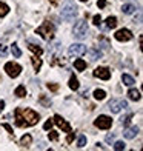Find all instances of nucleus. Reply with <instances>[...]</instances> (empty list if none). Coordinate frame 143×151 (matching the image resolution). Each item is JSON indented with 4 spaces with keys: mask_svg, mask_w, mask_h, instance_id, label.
Segmentation results:
<instances>
[{
    "mask_svg": "<svg viewBox=\"0 0 143 151\" xmlns=\"http://www.w3.org/2000/svg\"><path fill=\"white\" fill-rule=\"evenodd\" d=\"M60 16H62V19L65 20H74L77 16V6L74 5V2H66L65 6L62 8V12H60Z\"/></svg>",
    "mask_w": 143,
    "mask_h": 151,
    "instance_id": "3",
    "label": "nucleus"
},
{
    "mask_svg": "<svg viewBox=\"0 0 143 151\" xmlns=\"http://www.w3.org/2000/svg\"><path fill=\"white\" fill-rule=\"evenodd\" d=\"M85 145H86V136L80 134V136H79V140H77V147H79V148H83Z\"/></svg>",
    "mask_w": 143,
    "mask_h": 151,
    "instance_id": "27",
    "label": "nucleus"
},
{
    "mask_svg": "<svg viewBox=\"0 0 143 151\" xmlns=\"http://www.w3.org/2000/svg\"><path fill=\"white\" fill-rule=\"evenodd\" d=\"M122 12H125V14H132V12H135V5L134 3H123Z\"/></svg>",
    "mask_w": 143,
    "mask_h": 151,
    "instance_id": "14",
    "label": "nucleus"
},
{
    "mask_svg": "<svg viewBox=\"0 0 143 151\" xmlns=\"http://www.w3.org/2000/svg\"><path fill=\"white\" fill-rule=\"evenodd\" d=\"M92 22H94V25H97V26H99V25L102 23V17H100V14H99V16H94Z\"/></svg>",
    "mask_w": 143,
    "mask_h": 151,
    "instance_id": "33",
    "label": "nucleus"
},
{
    "mask_svg": "<svg viewBox=\"0 0 143 151\" xmlns=\"http://www.w3.org/2000/svg\"><path fill=\"white\" fill-rule=\"evenodd\" d=\"M3 128H5V129H6V131H8V133H11V134H12V128H11V127L8 125V123H3Z\"/></svg>",
    "mask_w": 143,
    "mask_h": 151,
    "instance_id": "39",
    "label": "nucleus"
},
{
    "mask_svg": "<svg viewBox=\"0 0 143 151\" xmlns=\"http://www.w3.org/2000/svg\"><path fill=\"white\" fill-rule=\"evenodd\" d=\"M128 97L131 100H140V91L139 90H129L128 91Z\"/></svg>",
    "mask_w": 143,
    "mask_h": 151,
    "instance_id": "19",
    "label": "nucleus"
},
{
    "mask_svg": "<svg viewBox=\"0 0 143 151\" xmlns=\"http://www.w3.org/2000/svg\"><path fill=\"white\" fill-rule=\"evenodd\" d=\"M114 36H115V39H117L119 42H129V40L132 39V32L129 29H126V28H123V29H119Z\"/></svg>",
    "mask_w": 143,
    "mask_h": 151,
    "instance_id": "10",
    "label": "nucleus"
},
{
    "mask_svg": "<svg viewBox=\"0 0 143 151\" xmlns=\"http://www.w3.org/2000/svg\"><path fill=\"white\" fill-rule=\"evenodd\" d=\"M80 2H88V0H80Z\"/></svg>",
    "mask_w": 143,
    "mask_h": 151,
    "instance_id": "42",
    "label": "nucleus"
},
{
    "mask_svg": "<svg viewBox=\"0 0 143 151\" xmlns=\"http://www.w3.org/2000/svg\"><path fill=\"white\" fill-rule=\"evenodd\" d=\"M5 71L6 74L9 76V77H17V76L20 74V71H22V66H20L19 63H16V62H8V63L5 65Z\"/></svg>",
    "mask_w": 143,
    "mask_h": 151,
    "instance_id": "8",
    "label": "nucleus"
},
{
    "mask_svg": "<svg viewBox=\"0 0 143 151\" xmlns=\"http://www.w3.org/2000/svg\"><path fill=\"white\" fill-rule=\"evenodd\" d=\"M85 52H86V46L83 43H72L69 46V50H68L69 57H80V56H83Z\"/></svg>",
    "mask_w": 143,
    "mask_h": 151,
    "instance_id": "5",
    "label": "nucleus"
},
{
    "mask_svg": "<svg viewBox=\"0 0 143 151\" xmlns=\"http://www.w3.org/2000/svg\"><path fill=\"white\" fill-rule=\"evenodd\" d=\"M49 2H51L52 5H59V0H49Z\"/></svg>",
    "mask_w": 143,
    "mask_h": 151,
    "instance_id": "41",
    "label": "nucleus"
},
{
    "mask_svg": "<svg viewBox=\"0 0 143 151\" xmlns=\"http://www.w3.org/2000/svg\"><path fill=\"white\" fill-rule=\"evenodd\" d=\"M52 123H54L52 120H46V122H45V125H43V128H45V129H51Z\"/></svg>",
    "mask_w": 143,
    "mask_h": 151,
    "instance_id": "34",
    "label": "nucleus"
},
{
    "mask_svg": "<svg viewBox=\"0 0 143 151\" xmlns=\"http://www.w3.org/2000/svg\"><path fill=\"white\" fill-rule=\"evenodd\" d=\"M52 122L56 123L59 128H62L65 133H69V131H71V125H69V123H68L60 114H56V116H54V120H52Z\"/></svg>",
    "mask_w": 143,
    "mask_h": 151,
    "instance_id": "9",
    "label": "nucleus"
},
{
    "mask_svg": "<svg viewBox=\"0 0 143 151\" xmlns=\"http://www.w3.org/2000/svg\"><path fill=\"white\" fill-rule=\"evenodd\" d=\"M74 66H76L77 71H83L86 68V62L82 60V59H77V60H74Z\"/></svg>",
    "mask_w": 143,
    "mask_h": 151,
    "instance_id": "18",
    "label": "nucleus"
},
{
    "mask_svg": "<svg viewBox=\"0 0 143 151\" xmlns=\"http://www.w3.org/2000/svg\"><path fill=\"white\" fill-rule=\"evenodd\" d=\"M108 108L111 109L112 113H120V109H125L128 108V102L123 100V99H112L109 100V104H108Z\"/></svg>",
    "mask_w": 143,
    "mask_h": 151,
    "instance_id": "7",
    "label": "nucleus"
},
{
    "mask_svg": "<svg viewBox=\"0 0 143 151\" xmlns=\"http://www.w3.org/2000/svg\"><path fill=\"white\" fill-rule=\"evenodd\" d=\"M40 104L42 105H45V106H49L52 102H51V99H46L45 96H42V97H40Z\"/></svg>",
    "mask_w": 143,
    "mask_h": 151,
    "instance_id": "28",
    "label": "nucleus"
},
{
    "mask_svg": "<svg viewBox=\"0 0 143 151\" xmlns=\"http://www.w3.org/2000/svg\"><path fill=\"white\" fill-rule=\"evenodd\" d=\"M114 150H117V151L125 150V143H123V142H115V143H114Z\"/></svg>",
    "mask_w": 143,
    "mask_h": 151,
    "instance_id": "30",
    "label": "nucleus"
},
{
    "mask_svg": "<svg viewBox=\"0 0 143 151\" xmlns=\"http://www.w3.org/2000/svg\"><path fill=\"white\" fill-rule=\"evenodd\" d=\"M36 32H37V34H39V36L42 37V39H45V40H51V39L54 37V32H56V28H54V25H52L51 22H48V20H45L43 25H42V26H39Z\"/></svg>",
    "mask_w": 143,
    "mask_h": 151,
    "instance_id": "2",
    "label": "nucleus"
},
{
    "mask_svg": "<svg viewBox=\"0 0 143 151\" xmlns=\"http://www.w3.org/2000/svg\"><path fill=\"white\" fill-rule=\"evenodd\" d=\"M11 51H12V56H14V57H20V56H22V51H20V48H19L17 43H12Z\"/></svg>",
    "mask_w": 143,
    "mask_h": 151,
    "instance_id": "26",
    "label": "nucleus"
},
{
    "mask_svg": "<svg viewBox=\"0 0 143 151\" xmlns=\"http://www.w3.org/2000/svg\"><path fill=\"white\" fill-rule=\"evenodd\" d=\"M137 134H139V128L137 127H128V128L123 129V136L126 137V139H134Z\"/></svg>",
    "mask_w": 143,
    "mask_h": 151,
    "instance_id": "12",
    "label": "nucleus"
},
{
    "mask_svg": "<svg viewBox=\"0 0 143 151\" xmlns=\"http://www.w3.org/2000/svg\"><path fill=\"white\" fill-rule=\"evenodd\" d=\"M97 5H99V8H105V6H106V0H99Z\"/></svg>",
    "mask_w": 143,
    "mask_h": 151,
    "instance_id": "38",
    "label": "nucleus"
},
{
    "mask_svg": "<svg viewBox=\"0 0 143 151\" xmlns=\"http://www.w3.org/2000/svg\"><path fill=\"white\" fill-rule=\"evenodd\" d=\"M6 54H8V46L2 43V45H0V56H2V57H5Z\"/></svg>",
    "mask_w": 143,
    "mask_h": 151,
    "instance_id": "29",
    "label": "nucleus"
},
{
    "mask_svg": "<svg viewBox=\"0 0 143 151\" xmlns=\"http://www.w3.org/2000/svg\"><path fill=\"white\" fill-rule=\"evenodd\" d=\"M88 52H89V60H91V62L99 60V59H102V56H103V52H102L99 48H91Z\"/></svg>",
    "mask_w": 143,
    "mask_h": 151,
    "instance_id": "13",
    "label": "nucleus"
},
{
    "mask_svg": "<svg viewBox=\"0 0 143 151\" xmlns=\"http://www.w3.org/2000/svg\"><path fill=\"white\" fill-rule=\"evenodd\" d=\"M122 82H123V85H126V86H132L135 83V80L129 74H123V76H122Z\"/></svg>",
    "mask_w": 143,
    "mask_h": 151,
    "instance_id": "16",
    "label": "nucleus"
},
{
    "mask_svg": "<svg viewBox=\"0 0 143 151\" xmlns=\"http://www.w3.org/2000/svg\"><path fill=\"white\" fill-rule=\"evenodd\" d=\"M3 108H5V102H3V100H0V113L3 111Z\"/></svg>",
    "mask_w": 143,
    "mask_h": 151,
    "instance_id": "40",
    "label": "nucleus"
},
{
    "mask_svg": "<svg viewBox=\"0 0 143 151\" xmlns=\"http://www.w3.org/2000/svg\"><path fill=\"white\" fill-rule=\"evenodd\" d=\"M105 97H106L105 90H95V91H94V99H95V100H103Z\"/></svg>",
    "mask_w": 143,
    "mask_h": 151,
    "instance_id": "22",
    "label": "nucleus"
},
{
    "mask_svg": "<svg viewBox=\"0 0 143 151\" xmlns=\"http://www.w3.org/2000/svg\"><path fill=\"white\" fill-rule=\"evenodd\" d=\"M94 76L99 77V79H102V80H108L111 77V71L108 70V68H105V66H99V68L94 70Z\"/></svg>",
    "mask_w": 143,
    "mask_h": 151,
    "instance_id": "11",
    "label": "nucleus"
},
{
    "mask_svg": "<svg viewBox=\"0 0 143 151\" xmlns=\"http://www.w3.org/2000/svg\"><path fill=\"white\" fill-rule=\"evenodd\" d=\"M57 139H59V133L57 131H49V140L56 142Z\"/></svg>",
    "mask_w": 143,
    "mask_h": 151,
    "instance_id": "31",
    "label": "nucleus"
},
{
    "mask_svg": "<svg viewBox=\"0 0 143 151\" xmlns=\"http://www.w3.org/2000/svg\"><path fill=\"white\" fill-rule=\"evenodd\" d=\"M31 142H32L31 134H25V136H22V139H20V145L26 148V147H29V145H31Z\"/></svg>",
    "mask_w": 143,
    "mask_h": 151,
    "instance_id": "15",
    "label": "nucleus"
},
{
    "mask_svg": "<svg viewBox=\"0 0 143 151\" xmlns=\"http://www.w3.org/2000/svg\"><path fill=\"white\" fill-rule=\"evenodd\" d=\"M14 94L17 96V97H25V96H26V90H25V86H23V85H19V86L16 88Z\"/></svg>",
    "mask_w": 143,
    "mask_h": 151,
    "instance_id": "23",
    "label": "nucleus"
},
{
    "mask_svg": "<svg viewBox=\"0 0 143 151\" xmlns=\"http://www.w3.org/2000/svg\"><path fill=\"white\" fill-rule=\"evenodd\" d=\"M72 34H74V37H77L79 40L86 39V36H88V23L85 22V20H77V23L74 25V28H72Z\"/></svg>",
    "mask_w": 143,
    "mask_h": 151,
    "instance_id": "4",
    "label": "nucleus"
},
{
    "mask_svg": "<svg viewBox=\"0 0 143 151\" xmlns=\"http://www.w3.org/2000/svg\"><path fill=\"white\" fill-rule=\"evenodd\" d=\"M72 139H74V134L69 131V133H68V137H66V142H68V143H71V142H72Z\"/></svg>",
    "mask_w": 143,
    "mask_h": 151,
    "instance_id": "36",
    "label": "nucleus"
},
{
    "mask_svg": "<svg viewBox=\"0 0 143 151\" xmlns=\"http://www.w3.org/2000/svg\"><path fill=\"white\" fill-rule=\"evenodd\" d=\"M94 125L97 127V128H100V129H108V128H111V125H112V119L109 117V116H99L97 119L94 120Z\"/></svg>",
    "mask_w": 143,
    "mask_h": 151,
    "instance_id": "6",
    "label": "nucleus"
},
{
    "mask_svg": "<svg viewBox=\"0 0 143 151\" xmlns=\"http://www.w3.org/2000/svg\"><path fill=\"white\" fill-rule=\"evenodd\" d=\"M48 88H49L51 91H57V90H59V85H56V83H48Z\"/></svg>",
    "mask_w": 143,
    "mask_h": 151,
    "instance_id": "35",
    "label": "nucleus"
},
{
    "mask_svg": "<svg viewBox=\"0 0 143 151\" xmlns=\"http://www.w3.org/2000/svg\"><path fill=\"white\" fill-rule=\"evenodd\" d=\"M115 26H117V17H108L106 19V28H109V29H112V28H115Z\"/></svg>",
    "mask_w": 143,
    "mask_h": 151,
    "instance_id": "17",
    "label": "nucleus"
},
{
    "mask_svg": "<svg viewBox=\"0 0 143 151\" xmlns=\"http://www.w3.org/2000/svg\"><path fill=\"white\" fill-rule=\"evenodd\" d=\"M69 88H71V90H74V91L79 90V80H77L76 76H72V77L69 79Z\"/></svg>",
    "mask_w": 143,
    "mask_h": 151,
    "instance_id": "24",
    "label": "nucleus"
},
{
    "mask_svg": "<svg viewBox=\"0 0 143 151\" xmlns=\"http://www.w3.org/2000/svg\"><path fill=\"white\" fill-rule=\"evenodd\" d=\"M106 142H108V143H112V142H114V134H108V136H106Z\"/></svg>",
    "mask_w": 143,
    "mask_h": 151,
    "instance_id": "37",
    "label": "nucleus"
},
{
    "mask_svg": "<svg viewBox=\"0 0 143 151\" xmlns=\"http://www.w3.org/2000/svg\"><path fill=\"white\" fill-rule=\"evenodd\" d=\"M16 122L19 127H32L36 125V123L39 122L40 116L34 111V109H29V108H17L16 109Z\"/></svg>",
    "mask_w": 143,
    "mask_h": 151,
    "instance_id": "1",
    "label": "nucleus"
},
{
    "mask_svg": "<svg viewBox=\"0 0 143 151\" xmlns=\"http://www.w3.org/2000/svg\"><path fill=\"white\" fill-rule=\"evenodd\" d=\"M131 119H132V114H131V113H129L128 116H125V117H123V119H122V123H123V125H128V123H129V122H131Z\"/></svg>",
    "mask_w": 143,
    "mask_h": 151,
    "instance_id": "32",
    "label": "nucleus"
},
{
    "mask_svg": "<svg viewBox=\"0 0 143 151\" xmlns=\"http://www.w3.org/2000/svg\"><path fill=\"white\" fill-rule=\"evenodd\" d=\"M31 62H32V66L36 71H40V68H42V59L39 57H31Z\"/></svg>",
    "mask_w": 143,
    "mask_h": 151,
    "instance_id": "21",
    "label": "nucleus"
},
{
    "mask_svg": "<svg viewBox=\"0 0 143 151\" xmlns=\"http://www.w3.org/2000/svg\"><path fill=\"white\" fill-rule=\"evenodd\" d=\"M8 12H9V6L3 2H0V17H5Z\"/></svg>",
    "mask_w": 143,
    "mask_h": 151,
    "instance_id": "25",
    "label": "nucleus"
},
{
    "mask_svg": "<svg viewBox=\"0 0 143 151\" xmlns=\"http://www.w3.org/2000/svg\"><path fill=\"white\" fill-rule=\"evenodd\" d=\"M28 48H29V50H31L34 54H36V56H42V52H43L42 48H40L39 45H34V43H29V45H28Z\"/></svg>",
    "mask_w": 143,
    "mask_h": 151,
    "instance_id": "20",
    "label": "nucleus"
}]
</instances>
